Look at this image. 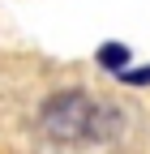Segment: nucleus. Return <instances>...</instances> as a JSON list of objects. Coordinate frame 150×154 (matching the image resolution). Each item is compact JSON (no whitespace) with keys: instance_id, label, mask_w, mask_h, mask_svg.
I'll list each match as a JSON object with an SVG mask.
<instances>
[{"instance_id":"f257e3e1","label":"nucleus","mask_w":150,"mask_h":154,"mask_svg":"<svg viewBox=\"0 0 150 154\" xmlns=\"http://www.w3.org/2000/svg\"><path fill=\"white\" fill-rule=\"evenodd\" d=\"M95 103L82 90H56L52 99L39 107V128L43 137L56 146H82L95 141Z\"/></svg>"},{"instance_id":"f03ea898","label":"nucleus","mask_w":150,"mask_h":154,"mask_svg":"<svg viewBox=\"0 0 150 154\" xmlns=\"http://www.w3.org/2000/svg\"><path fill=\"white\" fill-rule=\"evenodd\" d=\"M124 60H129V47H124V43H103V47H99V64L124 69Z\"/></svg>"}]
</instances>
